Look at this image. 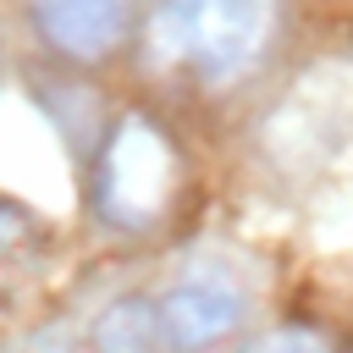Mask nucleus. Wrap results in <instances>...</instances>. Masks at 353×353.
Returning a JSON list of instances; mask_svg holds the SVG:
<instances>
[{
  "label": "nucleus",
  "instance_id": "nucleus-1",
  "mask_svg": "<svg viewBox=\"0 0 353 353\" xmlns=\"http://www.w3.org/2000/svg\"><path fill=\"white\" fill-rule=\"evenodd\" d=\"M276 33V0H154V44L199 83L243 77Z\"/></svg>",
  "mask_w": 353,
  "mask_h": 353
},
{
  "label": "nucleus",
  "instance_id": "nucleus-3",
  "mask_svg": "<svg viewBox=\"0 0 353 353\" xmlns=\"http://www.w3.org/2000/svg\"><path fill=\"white\" fill-rule=\"evenodd\" d=\"M154 314H160V336L171 353H204V347H221L226 336H237L243 292L221 276H188V281L165 287Z\"/></svg>",
  "mask_w": 353,
  "mask_h": 353
},
{
  "label": "nucleus",
  "instance_id": "nucleus-4",
  "mask_svg": "<svg viewBox=\"0 0 353 353\" xmlns=\"http://www.w3.org/2000/svg\"><path fill=\"white\" fill-rule=\"evenodd\" d=\"M28 17L61 61L94 66L116 55V44L127 39L132 0H28Z\"/></svg>",
  "mask_w": 353,
  "mask_h": 353
},
{
  "label": "nucleus",
  "instance_id": "nucleus-7",
  "mask_svg": "<svg viewBox=\"0 0 353 353\" xmlns=\"http://www.w3.org/2000/svg\"><path fill=\"white\" fill-rule=\"evenodd\" d=\"M28 237V215L17 204H0V248H17Z\"/></svg>",
  "mask_w": 353,
  "mask_h": 353
},
{
  "label": "nucleus",
  "instance_id": "nucleus-6",
  "mask_svg": "<svg viewBox=\"0 0 353 353\" xmlns=\"http://www.w3.org/2000/svg\"><path fill=\"white\" fill-rule=\"evenodd\" d=\"M248 353H331L320 336H309V331H276V336H265V342H254Z\"/></svg>",
  "mask_w": 353,
  "mask_h": 353
},
{
  "label": "nucleus",
  "instance_id": "nucleus-8",
  "mask_svg": "<svg viewBox=\"0 0 353 353\" xmlns=\"http://www.w3.org/2000/svg\"><path fill=\"white\" fill-rule=\"evenodd\" d=\"M0 83H6V50H0Z\"/></svg>",
  "mask_w": 353,
  "mask_h": 353
},
{
  "label": "nucleus",
  "instance_id": "nucleus-5",
  "mask_svg": "<svg viewBox=\"0 0 353 353\" xmlns=\"http://www.w3.org/2000/svg\"><path fill=\"white\" fill-rule=\"evenodd\" d=\"M94 353H171L160 336V314L143 298H121L94 320Z\"/></svg>",
  "mask_w": 353,
  "mask_h": 353
},
{
  "label": "nucleus",
  "instance_id": "nucleus-2",
  "mask_svg": "<svg viewBox=\"0 0 353 353\" xmlns=\"http://www.w3.org/2000/svg\"><path fill=\"white\" fill-rule=\"evenodd\" d=\"M182 188V154L149 116H121L94 160V210L121 232H149L171 215Z\"/></svg>",
  "mask_w": 353,
  "mask_h": 353
}]
</instances>
